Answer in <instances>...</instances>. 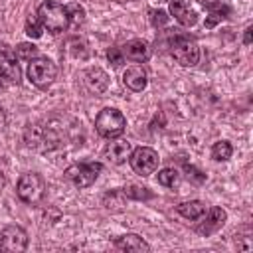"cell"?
<instances>
[{
    "label": "cell",
    "instance_id": "obj_1",
    "mask_svg": "<svg viewBox=\"0 0 253 253\" xmlns=\"http://www.w3.org/2000/svg\"><path fill=\"white\" fill-rule=\"evenodd\" d=\"M38 20L42 22L43 30H47L51 34H61L69 26L67 8L63 4H59V2H55V0H45V2L40 4Z\"/></svg>",
    "mask_w": 253,
    "mask_h": 253
},
{
    "label": "cell",
    "instance_id": "obj_2",
    "mask_svg": "<svg viewBox=\"0 0 253 253\" xmlns=\"http://www.w3.org/2000/svg\"><path fill=\"white\" fill-rule=\"evenodd\" d=\"M125 126H126V119L115 107H105L97 115V119H95V128L105 138H117V136H121L125 132Z\"/></svg>",
    "mask_w": 253,
    "mask_h": 253
},
{
    "label": "cell",
    "instance_id": "obj_3",
    "mask_svg": "<svg viewBox=\"0 0 253 253\" xmlns=\"http://www.w3.org/2000/svg\"><path fill=\"white\" fill-rule=\"evenodd\" d=\"M170 53L184 67H192L200 59V47H198L196 40L190 36H176L170 42Z\"/></svg>",
    "mask_w": 253,
    "mask_h": 253
},
{
    "label": "cell",
    "instance_id": "obj_4",
    "mask_svg": "<svg viewBox=\"0 0 253 253\" xmlns=\"http://www.w3.org/2000/svg\"><path fill=\"white\" fill-rule=\"evenodd\" d=\"M16 192H18V198L22 202H26V204H38L45 196V182L36 172L22 174L20 180H18Z\"/></svg>",
    "mask_w": 253,
    "mask_h": 253
},
{
    "label": "cell",
    "instance_id": "obj_5",
    "mask_svg": "<svg viewBox=\"0 0 253 253\" xmlns=\"http://www.w3.org/2000/svg\"><path fill=\"white\" fill-rule=\"evenodd\" d=\"M55 75H57V67L47 57H34L28 65V79L40 89H47L53 83Z\"/></svg>",
    "mask_w": 253,
    "mask_h": 253
},
{
    "label": "cell",
    "instance_id": "obj_6",
    "mask_svg": "<svg viewBox=\"0 0 253 253\" xmlns=\"http://www.w3.org/2000/svg\"><path fill=\"white\" fill-rule=\"evenodd\" d=\"M158 152L150 146H138L130 152V166L138 176H150L158 168Z\"/></svg>",
    "mask_w": 253,
    "mask_h": 253
},
{
    "label": "cell",
    "instance_id": "obj_7",
    "mask_svg": "<svg viewBox=\"0 0 253 253\" xmlns=\"http://www.w3.org/2000/svg\"><path fill=\"white\" fill-rule=\"evenodd\" d=\"M103 170V164L101 162H85V164H71L69 168H65V176L67 180H71L77 188H89L99 172Z\"/></svg>",
    "mask_w": 253,
    "mask_h": 253
},
{
    "label": "cell",
    "instance_id": "obj_8",
    "mask_svg": "<svg viewBox=\"0 0 253 253\" xmlns=\"http://www.w3.org/2000/svg\"><path fill=\"white\" fill-rule=\"evenodd\" d=\"M28 247V233L20 225H6L0 231V251L22 253Z\"/></svg>",
    "mask_w": 253,
    "mask_h": 253
},
{
    "label": "cell",
    "instance_id": "obj_9",
    "mask_svg": "<svg viewBox=\"0 0 253 253\" xmlns=\"http://www.w3.org/2000/svg\"><path fill=\"white\" fill-rule=\"evenodd\" d=\"M26 144L30 148L51 150L59 144V138L55 136L53 130H45V128H40V126H30L26 130Z\"/></svg>",
    "mask_w": 253,
    "mask_h": 253
},
{
    "label": "cell",
    "instance_id": "obj_10",
    "mask_svg": "<svg viewBox=\"0 0 253 253\" xmlns=\"http://www.w3.org/2000/svg\"><path fill=\"white\" fill-rule=\"evenodd\" d=\"M0 75H4L12 83H18L20 77H22V71H20V65H18V57L10 49V45H6V43L0 45Z\"/></svg>",
    "mask_w": 253,
    "mask_h": 253
},
{
    "label": "cell",
    "instance_id": "obj_11",
    "mask_svg": "<svg viewBox=\"0 0 253 253\" xmlns=\"http://www.w3.org/2000/svg\"><path fill=\"white\" fill-rule=\"evenodd\" d=\"M202 217H204V221L198 225V233H202V235H210V233L217 231V229H219V227L225 223L227 213H225V210H221V208L213 206V208H210L208 215L204 213Z\"/></svg>",
    "mask_w": 253,
    "mask_h": 253
},
{
    "label": "cell",
    "instance_id": "obj_12",
    "mask_svg": "<svg viewBox=\"0 0 253 253\" xmlns=\"http://www.w3.org/2000/svg\"><path fill=\"white\" fill-rule=\"evenodd\" d=\"M83 81H85V87L89 93H95V95H101L107 91L109 87V75L101 69V67H89L83 75Z\"/></svg>",
    "mask_w": 253,
    "mask_h": 253
},
{
    "label": "cell",
    "instance_id": "obj_13",
    "mask_svg": "<svg viewBox=\"0 0 253 253\" xmlns=\"http://www.w3.org/2000/svg\"><path fill=\"white\" fill-rule=\"evenodd\" d=\"M168 10H170V16H174L176 22H180L182 26H194L198 22V14L190 8V4L186 0H170L168 4Z\"/></svg>",
    "mask_w": 253,
    "mask_h": 253
},
{
    "label": "cell",
    "instance_id": "obj_14",
    "mask_svg": "<svg viewBox=\"0 0 253 253\" xmlns=\"http://www.w3.org/2000/svg\"><path fill=\"white\" fill-rule=\"evenodd\" d=\"M132 144L128 140H111L105 146V158L111 160L113 164H123L130 158Z\"/></svg>",
    "mask_w": 253,
    "mask_h": 253
},
{
    "label": "cell",
    "instance_id": "obj_15",
    "mask_svg": "<svg viewBox=\"0 0 253 253\" xmlns=\"http://www.w3.org/2000/svg\"><path fill=\"white\" fill-rule=\"evenodd\" d=\"M123 83L130 89V91H142L148 83V77H146V71L142 65H130L125 69L123 73Z\"/></svg>",
    "mask_w": 253,
    "mask_h": 253
},
{
    "label": "cell",
    "instance_id": "obj_16",
    "mask_svg": "<svg viewBox=\"0 0 253 253\" xmlns=\"http://www.w3.org/2000/svg\"><path fill=\"white\" fill-rule=\"evenodd\" d=\"M123 55H126L130 61L142 63L150 57V47L144 40H130L123 45Z\"/></svg>",
    "mask_w": 253,
    "mask_h": 253
},
{
    "label": "cell",
    "instance_id": "obj_17",
    "mask_svg": "<svg viewBox=\"0 0 253 253\" xmlns=\"http://www.w3.org/2000/svg\"><path fill=\"white\" fill-rule=\"evenodd\" d=\"M115 247L121 251H148L150 249V245L136 233L121 235L119 239H115Z\"/></svg>",
    "mask_w": 253,
    "mask_h": 253
},
{
    "label": "cell",
    "instance_id": "obj_18",
    "mask_svg": "<svg viewBox=\"0 0 253 253\" xmlns=\"http://www.w3.org/2000/svg\"><path fill=\"white\" fill-rule=\"evenodd\" d=\"M178 213L182 215V217H186V219H192V221H196V219H202V215L206 213V206H204V202H200V200H190V202H182L178 208Z\"/></svg>",
    "mask_w": 253,
    "mask_h": 253
},
{
    "label": "cell",
    "instance_id": "obj_19",
    "mask_svg": "<svg viewBox=\"0 0 253 253\" xmlns=\"http://www.w3.org/2000/svg\"><path fill=\"white\" fill-rule=\"evenodd\" d=\"M231 152H233V148H231V144H229L227 140H217V142L211 146V158L217 160V162L231 158Z\"/></svg>",
    "mask_w": 253,
    "mask_h": 253
},
{
    "label": "cell",
    "instance_id": "obj_20",
    "mask_svg": "<svg viewBox=\"0 0 253 253\" xmlns=\"http://www.w3.org/2000/svg\"><path fill=\"white\" fill-rule=\"evenodd\" d=\"M158 182L166 188H174L180 184V172L176 168H164L158 172Z\"/></svg>",
    "mask_w": 253,
    "mask_h": 253
},
{
    "label": "cell",
    "instance_id": "obj_21",
    "mask_svg": "<svg viewBox=\"0 0 253 253\" xmlns=\"http://www.w3.org/2000/svg\"><path fill=\"white\" fill-rule=\"evenodd\" d=\"M65 8H67L69 24H73V26H81V24L85 22V10H83L81 4L73 2V4H69V6H65Z\"/></svg>",
    "mask_w": 253,
    "mask_h": 253
},
{
    "label": "cell",
    "instance_id": "obj_22",
    "mask_svg": "<svg viewBox=\"0 0 253 253\" xmlns=\"http://www.w3.org/2000/svg\"><path fill=\"white\" fill-rule=\"evenodd\" d=\"M123 194L126 198H132V200H150L152 198V192H148V188H140V186H134V184L126 186L123 190Z\"/></svg>",
    "mask_w": 253,
    "mask_h": 253
},
{
    "label": "cell",
    "instance_id": "obj_23",
    "mask_svg": "<svg viewBox=\"0 0 253 253\" xmlns=\"http://www.w3.org/2000/svg\"><path fill=\"white\" fill-rule=\"evenodd\" d=\"M42 32H43V26H42V22L38 20V16H36V18L30 16V18L26 20V34H28V38L38 40V38H42Z\"/></svg>",
    "mask_w": 253,
    "mask_h": 253
},
{
    "label": "cell",
    "instance_id": "obj_24",
    "mask_svg": "<svg viewBox=\"0 0 253 253\" xmlns=\"http://www.w3.org/2000/svg\"><path fill=\"white\" fill-rule=\"evenodd\" d=\"M16 53H18V57H22L26 61H32L34 57H38V47L34 43H30V42H24V43H20L16 47Z\"/></svg>",
    "mask_w": 253,
    "mask_h": 253
},
{
    "label": "cell",
    "instance_id": "obj_25",
    "mask_svg": "<svg viewBox=\"0 0 253 253\" xmlns=\"http://www.w3.org/2000/svg\"><path fill=\"white\" fill-rule=\"evenodd\" d=\"M150 20H152L154 26H164L168 22V16L162 10H150Z\"/></svg>",
    "mask_w": 253,
    "mask_h": 253
},
{
    "label": "cell",
    "instance_id": "obj_26",
    "mask_svg": "<svg viewBox=\"0 0 253 253\" xmlns=\"http://www.w3.org/2000/svg\"><path fill=\"white\" fill-rule=\"evenodd\" d=\"M107 57H109V61H111L115 67L123 63V51H121V49H117V47H111V49L107 51Z\"/></svg>",
    "mask_w": 253,
    "mask_h": 253
},
{
    "label": "cell",
    "instance_id": "obj_27",
    "mask_svg": "<svg viewBox=\"0 0 253 253\" xmlns=\"http://www.w3.org/2000/svg\"><path fill=\"white\" fill-rule=\"evenodd\" d=\"M186 172H188V176L192 178V180H196L198 184H202L204 180H206V174H202L198 168H194L192 164H186Z\"/></svg>",
    "mask_w": 253,
    "mask_h": 253
},
{
    "label": "cell",
    "instance_id": "obj_28",
    "mask_svg": "<svg viewBox=\"0 0 253 253\" xmlns=\"http://www.w3.org/2000/svg\"><path fill=\"white\" fill-rule=\"evenodd\" d=\"M198 2H202L206 8H210V10H215L219 4H221V0H198Z\"/></svg>",
    "mask_w": 253,
    "mask_h": 253
},
{
    "label": "cell",
    "instance_id": "obj_29",
    "mask_svg": "<svg viewBox=\"0 0 253 253\" xmlns=\"http://www.w3.org/2000/svg\"><path fill=\"white\" fill-rule=\"evenodd\" d=\"M251 32H253V30H251V26H249V28L245 30V36H243V43H245V45L251 43Z\"/></svg>",
    "mask_w": 253,
    "mask_h": 253
},
{
    "label": "cell",
    "instance_id": "obj_30",
    "mask_svg": "<svg viewBox=\"0 0 253 253\" xmlns=\"http://www.w3.org/2000/svg\"><path fill=\"white\" fill-rule=\"evenodd\" d=\"M4 186H6V176H4V172L0 170V192L4 190Z\"/></svg>",
    "mask_w": 253,
    "mask_h": 253
},
{
    "label": "cell",
    "instance_id": "obj_31",
    "mask_svg": "<svg viewBox=\"0 0 253 253\" xmlns=\"http://www.w3.org/2000/svg\"><path fill=\"white\" fill-rule=\"evenodd\" d=\"M4 123H6V119H4V113H2V107H0V130L4 128Z\"/></svg>",
    "mask_w": 253,
    "mask_h": 253
}]
</instances>
